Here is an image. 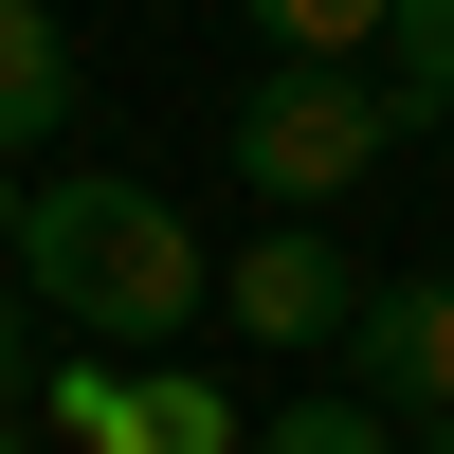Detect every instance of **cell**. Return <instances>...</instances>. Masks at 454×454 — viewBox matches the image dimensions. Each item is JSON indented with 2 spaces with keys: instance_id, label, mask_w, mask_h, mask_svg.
Here are the masks:
<instances>
[{
  "instance_id": "obj_1",
  "label": "cell",
  "mask_w": 454,
  "mask_h": 454,
  "mask_svg": "<svg viewBox=\"0 0 454 454\" xmlns=\"http://www.w3.org/2000/svg\"><path fill=\"white\" fill-rule=\"evenodd\" d=\"M0 273L36 291V327H73V346H182L200 327V218L164 200V182H128V164H73V182H36L19 200V237H0Z\"/></svg>"
},
{
  "instance_id": "obj_2",
  "label": "cell",
  "mask_w": 454,
  "mask_h": 454,
  "mask_svg": "<svg viewBox=\"0 0 454 454\" xmlns=\"http://www.w3.org/2000/svg\"><path fill=\"white\" fill-rule=\"evenodd\" d=\"M382 145H400V91H382L364 55H291V73H254V91H237V182H254L273 218L346 200Z\"/></svg>"
},
{
  "instance_id": "obj_11",
  "label": "cell",
  "mask_w": 454,
  "mask_h": 454,
  "mask_svg": "<svg viewBox=\"0 0 454 454\" xmlns=\"http://www.w3.org/2000/svg\"><path fill=\"white\" fill-rule=\"evenodd\" d=\"M0 454H36V419H0Z\"/></svg>"
},
{
  "instance_id": "obj_12",
  "label": "cell",
  "mask_w": 454,
  "mask_h": 454,
  "mask_svg": "<svg viewBox=\"0 0 454 454\" xmlns=\"http://www.w3.org/2000/svg\"><path fill=\"white\" fill-rule=\"evenodd\" d=\"M419 454H454V419H419Z\"/></svg>"
},
{
  "instance_id": "obj_13",
  "label": "cell",
  "mask_w": 454,
  "mask_h": 454,
  "mask_svg": "<svg viewBox=\"0 0 454 454\" xmlns=\"http://www.w3.org/2000/svg\"><path fill=\"white\" fill-rule=\"evenodd\" d=\"M0 237H19V182H0Z\"/></svg>"
},
{
  "instance_id": "obj_7",
  "label": "cell",
  "mask_w": 454,
  "mask_h": 454,
  "mask_svg": "<svg viewBox=\"0 0 454 454\" xmlns=\"http://www.w3.org/2000/svg\"><path fill=\"white\" fill-rule=\"evenodd\" d=\"M382 91H400V128H454V0H382Z\"/></svg>"
},
{
  "instance_id": "obj_3",
  "label": "cell",
  "mask_w": 454,
  "mask_h": 454,
  "mask_svg": "<svg viewBox=\"0 0 454 454\" xmlns=\"http://www.w3.org/2000/svg\"><path fill=\"white\" fill-rule=\"evenodd\" d=\"M55 454H237V382L218 364H145V346H91V364H36L19 400Z\"/></svg>"
},
{
  "instance_id": "obj_8",
  "label": "cell",
  "mask_w": 454,
  "mask_h": 454,
  "mask_svg": "<svg viewBox=\"0 0 454 454\" xmlns=\"http://www.w3.org/2000/svg\"><path fill=\"white\" fill-rule=\"evenodd\" d=\"M273 55H382V0H237Z\"/></svg>"
},
{
  "instance_id": "obj_5",
  "label": "cell",
  "mask_w": 454,
  "mask_h": 454,
  "mask_svg": "<svg viewBox=\"0 0 454 454\" xmlns=\"http://www.w3.org/2000/svg\"><path fill=\"white\" fill-rule=\"evenodd\" d=\"M346 364L400 400V419H454V273H382L346 309Z\"/></svg>"
},
{
  "instance_id": "obj_10",
  "label": "cell",
  "mask_w": 454,
  "mask_h": 454,
  "mask_svg": "<svg viewBox=\"0 0 454 454\" xmlns=\"http://www.w3.org/2000/svg\"><path fill=\"white\" fill-rule=\"evenodd\" d=\"M19 400H36V291L0 273V419H19Z\"/></svg>"
},
{
  "instance_id": "obj_4",
  "label": "cell",
  "mask_w": 454,
  "mask_h": 454,
  "mask_svg": "<svg viewBox=\"0 0 454 454\" xmlns=\"http://www.w3.org/2000/svg\"><path fill=\"white\" fill-rule=\"evenodd\" d=\"M218 309H237V346H346V309H364V273H346V237L327 218H254V254L218 273Z\"/></svg>"
},
{
  "instance_id": "obj_9",
  "label": "cell",
  "mask_w": 454,
  "mask_h": 454,
  "mask_svg": "<svg viewBox=\"0 0 454 454\" xmlns=\"http://www.w3.org/2000/svg\"><path fill=\"white\" fill-rule=\"evenodd\" d=\"M237 454H400V436H382V400H291V419L237 436Z\"/></svg>"
},
{
  "instance_id": "obj_6",
  "label": "cell",
  "mask_w": 454,
  "mask_h": 454,
  "mask_svg": "<svg viewBox=\"0 0 454 454\" xmlns=\"http://www.w3.org/2000/svg\"><path fill=\"white\" fill-rule=\"evenodd\" d=\"M73 128V19L55 0H0V164Z\"/></svg>"
}]
</instances>
